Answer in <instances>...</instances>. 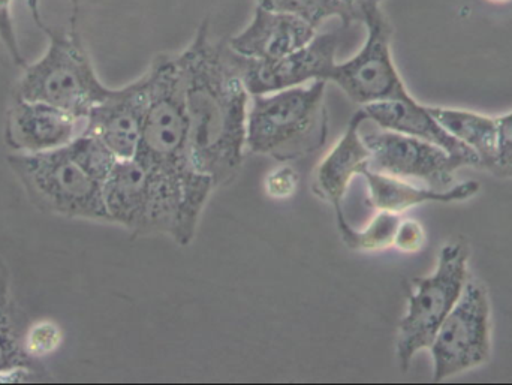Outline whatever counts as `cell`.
<instances>
[{
  "label": "cell",
  "instance_id": "obj_1",
  "mask_svg": "<svg viewBox=\"0 0 512 385\" xmlns=\"http://www.w3.org/2000/svg\"><path fill=\"white\" fill-rule=\"evenodd\" d=\"M177 56L185 83L192 162L219 188L236 179L248 152L252 95L243 80L240 56L228 42L213 41L209 18Z\"/></svg>",
  "mask_w": 512,
  "mask_h": 385
},
{
  "label": "cell",
  "instance_id": "obj_2",
  "mask_svg": "<svg viewBox=\"0 0 512 385\" xmlns=\"http://www.w3.org/2000/svg\"><path fill=\"white\" fill-rule=\"evenodd\" d=\"M102 191L110 224L137 237L164 234L188 246L215 189L183 185L131 158L117 161Z\"/></svg>",
  "mask_w": 512,
  "mask_h": 385
},
{
  "label": "cell",
  "instance_id": "obj_3",
  "mask_svg": "<svg viewBox=\"0 0 512 385\" xmlns=\"http://www.w3.org/2000/svg\"><path fill=\"white\" fill-rule=\"evenodd\" d=\"M327 81L252 95L246 147L274 161H297L318 152L328 135Z\"/></svg>",
  "mask_w": 512,
  "mask_h": 385
},
{
  "label": "cell",
  "instance_id": "obj_4",
  "mask_svg": "<svg viewBox=\"0 0 512 385\" xmlns=\"http://www.w3.org/2000/svg\"><path fill=\"white\" fill-rule=\"evenodd\" d=\"M149 105L135 158L188 186H215L192 162L185 83L177 54L162 53L146 71ZM216 188V186H215Z\"/></svg>",
  "mask_w": 512,
  "mask_h": 385
},
{
  "label": "cell",
  "instance_id": "obj_5",
  "mask_svg": "<svg viewBox=\"0 0 512 385\" xmlns=\"http://www.w3.org/2000/svg\"><path fill=\"white\" fill-rule=\"evenodd\" d=\"M78 15L72 12L68 29L42 27L48 36L47 50L35 63L24 66L12 96L45 102L84 123L92 108L107 98L111 87L96 74L78 30Z\"/></svg>",
  "mask_w": 512,
  "mask_h": 385
},
{
  "label": "cell",
  "instance_id": "obj_6",
  "mask_svg": "<svg viewBox=\"0 0 512 385\" xmlns=\"http://www.w3.org/2000/svg\"><path fill=\"white\" fill-rule=\"evenodd\" d=\"M8 165L38 209L60 218L110 224L104 185L74 161L66 146L44 153H11Z\"/></svg>",
  "mask_w": 512,
  "mask_h": 385
},
{
  "label": "cell",
  "instance_id": "obj_7",
  "mask_svg": "<svg viewBox=\"0 0 512 385\" xmlns=\"http://www.w3.org/2000/svg\"><path fill=\"white\" fill-rule=\"evenodd\" d=\"M469 257L468 243L448 242L439 251L432 275L412 281V293L397 332L396 356L403 372L418 353L429 350L439 327L462 297L471 276Z\"/></svg>",
  "mask_w": 512,
  "mask_h": 385
},
{
  "label": "cell",
  "instance_id": "obj_8",
  "mask_svg": "<svg viewBox=\"0 0 512 385\" xmlns=\"http://www.w3.org/2000/svg\"><path fill=\"white\" fill-rule=\"evenodd\" d=\"M429 351L435 384L480 368L490 359L492 303L480 279L469 276L462 297L439 327Z\"/></svg>",
  "mask_w": 512,
  "mask_h": 385
},
{
  "label": "cell",
  "instance_id": "obj_9",
  "mask_svg": "<svg viewBox=\"0 0 512 385\" xmlns=\"http://www.w3.org/2000/svg\"><path fill=\"white\" fill-rule=\"evenodd\" d=\"M361 23L367 30L363 47L351 59L336 63L328 81L361 107L387 99L408 98L411 93L400 77L391 50L393 27L381 3L367 5Z\"/></svg>",
  "mask_w": 512,
  "mask_h": 385
},
{
  "label": "cell",
  "instance_id": "obj_10",
  "mask_svg": "<svg viewBox=\"0 0 512 385\" xmlns=\"http://www.w3.org/2000/svg\"><path fill=\"white\" fill-rule=\"evenodd\" d=\"M363 140L372 170L438 191L453 188L457 171L466 167L462 159L438 144L400 132L378 128L364 132Z\"/></svg>",
  "mask_w": 512,
  "mask_h": 385
},
{
  "label": "cell",
  "instance_id": "obj_11",
  "mask_svg": "<svg viewBox=\"0 0 512 385\" xmlns=\"http://www.w3.org/2000/svg\"><path fill=\"white\" fill-rule=\"evenodd\" d=\"M339 38L336 33H316L315 38L276 60H252L240 56L243 80L251 95L304 86L313 81L328 83L336 65Z\"/></svg>",
  "mask_w": 512,
  "mask_h": 385
},
{
  "label": "cell",
  "instance_id": "obj_12",
  "mask_svg": "<svg viewBox=\"0 0 512 385\" xmlns=\"http://www.w3.org/2000/svg\"><path fill=\"white\" fill-rule=\"evenodd\" d=\"M149 105L146 72L138 80L111 89L107 98L87 114L81 131L95 135L119 159L135 158Z\"/></svg>",
  "mask_w": 512,
  "mask_h": 385
},
{
  "label": "cell",
  "instance_id": "obj_13",
  "mask_svg": "<svg viewBox=\"0 0 512 385\" xmlns=\"http://www.w3.org/2000/svg\"><path fill=\"white\" fill-rule=\"evenodd\" d=\"M81 129L83 122L60 108L12 96L3 138L12 153H44L65 147Z\"/></svg>",
  "mask_w": 512,
  "mask_h": 385
},
{
  "label": "cell",
  "instance_id": "obj_14",
  "mask_svg": "<svg viewBox=\"0 0 512 385\" xmlns=\"http://www.w3.org/2000/svg\"><path fill=\"white\" fill-rule=\"evenodd\" d=\"M366 120L360 108L349 120L342 137L316 168L313 192L333 207L336 224L348 219L343 210V200L352 180L370 168V152L361 132Z\"/></svg>",
  "mask_w": 512,
  "mask_h": 385
},
{
  "label": "cell",
  "instance_id": "obj_15",
  "mask_svg": "<svg viewBox=\"0 0 512 385\" xmlns=\"http://www.w3.org/2000/svg\"><path fill=\"white\" fill-rule=\"evenodd\" d=\"M318 29L301 18L255 5L249 23L228 39L234 53L245 59L276 60L315 38Z\"/></svg>",
  "mask_w": 512,
  "mask_h": 385
},
{
  "label": "cell",
  "instance_id": "obj_16",
  "mask_svg": "<svg viewBox=\"0 0 512 385\" xmlns=\"http://www.w3.org/2000/svg\"><path fill=\"white\" fill-rule=\"evenodd\" d=\"M367 120H372L385 131L400 132L438 144L456 158L462 159L466 167L480 168V159L465 144L448 134L430 113L429 105L421 104L414 96L387 101L372 102L361 107Z\"/></svg>",
  "mask_w": 512,
  "mask_h": 385
},
{
  "label": "cell",
  "instance_id": "obj_17",
  "mask_svg": "<svg viewBox=\"0 0 512 385\" xmlns=\"http://www.w3.org/2000/svg\"><path fill=\"white\" fill-rule=\"evenodd\" d=\"M361 176L366 180L367 203L376 212L402 215L417 206L429 203L451 204L471 200L480 192L481 185L475 180L459 183L447 191L427 188L390 174L367 168Z\"/></svg>",
  "mask_w": 512,
  "mask_h": 385
},
{
  "label": "cell",
  "instance_id": "obj_18",
  "mask_svg": "<svg viewBox=\"0 0 512 385\" xmlns=\"http://www.w3.org/2000/svg\"><path fill=\"white\" fill-rule=\"evenodd\" d=\"M430 113L439 125L457 141L468 146L480 159V168L489 171L495 161L498 143L496 117L462 108L430 107Z\"/></svg>",
  "mask_w": 512,
  "mask_h": 385
},
{
  "label": "cell",
  "instance_id": "obj_19",
  "mask_svg": "<svg viewBox=\"0 0 512 385\" xmlns=\"http://www.w3.org/2000/svg\"><path fill=\"white\" fill-rule=\"evenodd\" d=\"M402 216L391 212H378L366 227H352L348 219L337 224L342 242L351 251L357 252H379L394 246L397 227H399Z\"/></svg>",
  "mask_w": 512,
  "mask_h": 385
},
{
  "label": "cell",
  "instance_id": "obj_20",
  "mask_svg": "<svg viewBox=\"0 0 512 385\" xmlns=\"http://www.w3.org/2000/svg\"><path fill=\"white\" fill-rule=\"evenodd\" d=\"M255 5L264 6L271 11L294 15L319 29L321 24L331 18H339L343 26L355 21L354 14L340 0H255Z\"/></svg>",
  "mask_w": 512,
  "mask_h": 385
},
{
  "label": "cell",
  "instance_id": "obj_21",
  "mask_svg": "<svg viewBox=\"0 0 512 385\" xmlns=\"http://www.w3.org/2000/svg\"><path fill=\"white\" fill-rule=\"evenodd\" d=\"M66 149L71 153L74 161L102 185L119 161L107 144L102 143L95 135L84 131H81L71 143L66 144Z\"/></svg>",
  "mask_w": 512,
  "mask_h": 385
},
{
  "label": "cell",
  "instance_id": "obj_22",
  "mask_svg": "<svg viewBox=\"0 0 512 385\" xmlns=\"http://www.w3.org/2000/svg\"><path fill=\"white\" fill-rule=\"evenodd\" d=\"M41 369L38 360L29 356L24 347L17 321L9 305H0V375L15 369Z\"/></svg>",
  "mask_w": 512,
  "mask_h": 385
},
{
  "label": "cell",
  "instance_id": "obj_23",
  "mask_svg": "<svg viewBox=\"0 0 512 385\" xmlns=\"http://www.w3.org/2000/svg\"><path fill=\"white\" fill-rule=\"evenodd\" d=\"M62 342L60 327L50 321H42L30 327L24 336V347L33 359L39 360L54 353Z\"/></svg>",
  "mask_w": 512,
  "mask_h": 385
},
{
  "label": "cell",
  "instance_id": "obj_24",
  "mask_svg": "<svg viewBox=\"0 0 512 385\" xmlns=\"http://www.w3.org/2000/svg\"><path fill=\"white\" fill-rule=\"evenodd\" d=\"M496 122H498V143H496L495 161L489 171L502 179H512V111L496 117Z\"/></svg>",
  "mask_w": 512,
  "mask_h": 385
},
{
  "label": "cell",
  "instance_id": "obj_25",
  "mask_svg": "<svg viewBox=\"0 0 512 385\" xmlns=\"http://www.w3.org/2000/svg\"><path fill=\"white\" fill-rule=\"evenodd\" d=\"M298 185H300V176H298L297 170L289 165L274 168L265 177L264 182L265 192L274 200H288V198L294 197L297 194Z\"/></svg>",
  "mask_w": 512,
  "mask_h": 385
},
{
  "label": "cell",
  "instance_id": "obj_26",
  "mask_svg": "<svg viewBox=\"0 0 512 385\" xmlns=\"http://www.w3.org/2000/svg\"><path fill=\"white\" fill-rule=\"evenodd\" d=\"M0 41L5 45L12 62L24 68L27 63L20 44H18L17 33H15L14 20H12V0H0Z\"/></svg>",
  "mask_w": 512,
  "mask_h": 385
},
{
  "label": "cell",
  "instance_id": "obj_27",
  "mask_svg": "<svg viewBox=\"0 0 512 385\" xmlns=\"http://www.w3.org/2000/svg\"><path fill=\"white\" fill-rule=\"evenodd\" d=\"M427 234L415 219H403L397 227L394 246L405 254H417L426 246Z\"/></svg>",
  "mask_w": 512,
  "mask_h": 385
},
{
  "label": "cell",
  "instance_id": "obj_28",
  "mask_svg": "<svg viewBox=\"0 0 512 385\" xmlns=\"http://www.w3.org/2000/svg\"><path fill=\"white\" fill-rule=\"evenodd\" d=\"M11 270L6 261L0 257V305L11 303Z\"/></svg>",
  "mask_w": 512,
  "mask_h": 385
},
{
  "label": "cell",
  "instance_id": "obj_29",
  "mask_svg": "<svg viewBox=\"0 0 512 385\" xmlns=\"http://www.w3.org/2000/svg\"><path fill=\"white\" fill-rule=\"evenodd\" d=\"M69 3L72 5V12H78V14H80V0H69ZM27 6H29L33 21L38 24L39 29H42L45 24L44 21H42L41 6H39V0H27Z\"/></svg>",
  "mask_w": 512,
  "mask_h": 385
},
{
  "label": "cell",
  "instance_id": "obj_30",
  "mask_svg": "<svg viewBox=\"0 0 512 385\" xmlns=\"http://www.w3.org/2000/svg\"><path fill=\"white\" fill-rule=\"evenodd\" d=\"M340 2L351 9L355 21H361V14H363V9L366 8L367 5H370V3H379L376 2V0H340Z\"/></svg>",
  "mask_w": 512,
  "mask_h": 385
},
{
  "label": "cell",
  "instance_id": "obj_31",
  "mask_svg": "<svg viewBox=\"0 0 512 385\" xmlns=\"http://www.w3.org/2000/svg\"><path fill=\"white\" fill-rule=\"evenodd\" d=\"M490 3H495V5H505V3H510L511 0H489Z\"/></svg>",
  "mask_w": 512,
  "mask_h": 385
}]
</instances>
